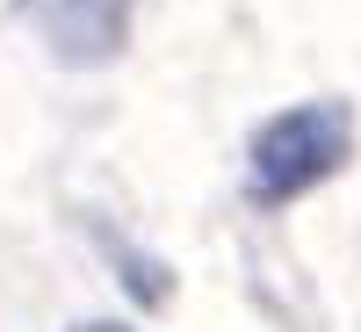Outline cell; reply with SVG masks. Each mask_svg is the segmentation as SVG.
I'll use <instances>...</instances> for the list:
<instances>
[{
  "instance_id": "obj_1",
  "label": "cell",
  "mask_w": 361,
  "mask_h": 332,
  "mask_svg": "<svg viewBox=\"0 0 361 332\" xmlns=\"http://www.w3.org/2000/svg\"><path fill=\"white\" fill-rule=\"evenodd\" d=\"M354 159V109L347 102H289L246 137V202L289 209L311 188H325Z\"/></svg>"
},
{
  "instance_id": "obj_2",
  "label": "cell",
  "mask_w": 361,
  "mask_h": 332,
  "mask_svg": "<svg viewBox=\"0 0 361 332\" xmlns=\"http://www.w3.org/2000/svg\"><path fill=\"white\" fill-rule=\"evenodd\" d=\"M22 22L66 66H109L130 37V0H22Z\"/></svg>"
}]
</instances>
